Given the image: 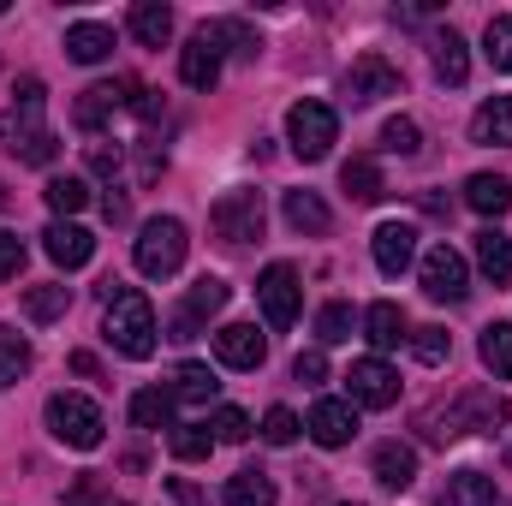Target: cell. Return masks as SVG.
I'll return each instance as SVG.
<instances>
[{"instance_id":"6da1fadb","label":"cell","mask_w":512,"mask_h":506,"mask_svg":"<svg viewBox=\"0 0 512 506\" xmlns=\"http://www.w3.org/2000/svg\"><path fill=\"white\" fill-rule=\"evenodd\" d=\"M42 108H48L42 78H18V84H12V102H6V114H0V137H6V149H12L24 167H48V161L60 155L54 131L42 126Z\"/></svg>"},{"instance_id":"7a4b0ae2","label":"cell","mask_w":512,"mask_h":506,"mask_svg":"<svg viewBox=\"0 0 512 506\" xmlns=\"http://www.w3.org/2000/svg\"><path fill=\"white\" fill-rule=\"evenodd\" d=\"M102 334H108V346H114V352H126V358L143 364V358L155 352V304H149L137 286H120V292L108 298Z\"/></svg>"},{"instance_id":"3957f363","label":"cell","mask_w":512,"mask_h":506,"mask_svg":"<svg viewBox=\"0 0 512 506\" xmlns=\"http://www.w3.org/2000/svg\"><path fill=\"white\" fill-rule=\"evenodd\" d=\"M42 417H48V435H54V441L78 447V453H96V447H102V429H108V423H102V411H96L84 393H54Z\"/></svg>"},{"instance_id":"277c9868","label":"cell","mask_w":512,"mask_h":506,"mask_svg":"<svg viewBox=\"0 0 512 506\" xmlns=\"http://www.w3.org/2000/svg\"><path fill=\"white\" fill-rule=\"evenodd\" d=\"M286 137H292V155H298V161H322V155L340 143V114H334L328 102L304 96V102H292V114H286Z\"/></svg>"},{"instance_id":"5b68a950","label":"cell","mask_w":512,"mask_h":506,"mask_svg":"<svg viewBox=\"0 0 512 506\" xmlns=\"http://www.w3.org/2000/svg\"><path fill=\"white\" fill-rule=\"evenodd\" d=\"M185 221H173V215H161V221H149L143 233H137V274H149V280H167V274H179V262H185Z\"/></svg>"},{"instance_id":"8992f818","label":"cell","mask_w":512,"mask_h":506,"mask_svg":"<svg viewBox=\"0 0 512 506\" xmlns=\"http://www.w3.org/2000/svg\"><path fill=\"white\" fill-rule=\"evenodd\" d=\"M209 227H215V239H221L227 251L262 239V191H227V197L209 209Z\"/></svg>"},{"instance_id":"52a82bcc","label":"cell","mask_w":512,"mask_h":506,"mask_svg":"<svg viewBox=\"0 0 512 506\" xmlns=\"http://www.w3.org/2000/svg\"><path fill=\"white\" fill-rule=\"evenodd\" d=\"M221 310H227V280H221V274H203V280L185 292V304L167 316V340H197L203 322L221 316Z\"/></svg>"},{"instance_id":"ba28073f","label":"cell","mask_w":512,"mask_h":506,"mask_svg":"<svg viewBox=\"0 0 512 506\" xmlns=\"http://www.w3.org/2000/svg\"><path fill=\"white\" fill-rule=\"evenodd\" d=\"M298 298H304L298 268H292V262H268L262 280H256V304H262L268 328H292V322H298Z\"/></svg>"},{"instance_id":"9c48e42d","label":"cell","mask_w":512,"mask_h":506,"mask_svg":"<svg viewBox=\"0 0 512 506\" xmlns=\"http://www.w3.org/2000/svg\"><path fill=\"white\" fill-rule=\"evenodd\" d=\"M423 292L435 298V304H465V292H471V268H465V256L453 251V245H435V251L423 256Z\"/></svg>"},{"instance_id":"30bf717a","label":"cell","mask_w":512,"mask_h":506,"mask_svg":"<svg viewBox=\"0 0 512 506\" xmlns=\"http://www.w3.org/2000/svg\"><path fill=\"white\" fill-rule=\"evenodd\" d=\"M346 393H352V405L387 411V405L399 399V370H393V364H382V358H358V364L346 370Z\"/></svg>"},{"instance_id":"8fae6325","label":"cell","mask_w":512,"mask_h":506,"mask_svg":"<svg viewBox=\"0 0 512 506\" xmlns=\"http://www.w3.org/2000/svg\"><path fill=\"white\" fill-rule=\"evenodd\" d=\"M346 96L364 108V102H382V96H399V66H387L382 54H358L352 72H346Z\"/></svg>"},{"instance_id":"7c38bea8","label":"cell","mask_w":512,"mask_h":506,"mask_svg":"<svg viewBox=\"0 0 512 506\" xmlns=\"http://www.w3.org/2000/svg\"><path fill=\"white\" fill-rule=\"evenodd\" d=\"M126 102H137V84H90L84 96H78V108H72V120H78V131H102Z\"/></svg>"},{"instance_id":"4fadbf2b","label":"cell","mask_w":512,"mask_h":506,"mask_svg":"<svg viewBox=\"0 0 512 506\" xmlns=\"http://www.w3.org/2000/svg\"><path fill=\"white\" fill-rule=\"evenodd\" d=\"M215 358H221L227 370H262L268 340L256 334V322H227V328L215 334Z\"/></svg>"},{"instance_id":"5bb4252c","label":"cell","mask_w":512,"mask_h":506,"mask_svg":"<svg viewBox=\"0 0 512 506\" xmlns=\"http://www.w3.org/2000/svg\"><path fill=\"white\" fill-rule=\"evenodd\" d=\"M370 251H376V268L382 274H405L417 262V227L411 221H382L376 239H370Z\"/></svg>"},{"instance_id":"9a60e30c","label":"cell","mask_w":512,"mask_h":506,"mask_svg":"<svg viewBox=\"0 0 512 506\" xmlns=\"http://www.w3.org/2000/svg\"><path fill=\"white\" fill-rule=\"evenodd\" d=\"M179 78H185L191 90H215V84H221V48H215L209 30H197V36L179 48Z\"/></svg>"},{"instance_id":"2e32d148","label":"cell","mask_w":512,"mask_h":506,"mask_svg":"<svg viewBox=\"0 0 512 506\" xmlns=\"http://www.w3.org/2000/svg\"><path fill=\"white\" fill-rule=\"evenodd\" d=\"M352 435H358L352 399H316V411H310V441H316V447H346Z\"/></svg>"},{"instance_id":"e0dca14e","label":"cell","mask_w":512,"mask_h":506,"mask_svg":"<svg viewBox=\"0 0 512 506\" xmlns=\"http://www.w3.org/2000/svg\"><path fill=\"white\" fill-rule=\"evenodd\" d=\"M42 251L54 256L60 268H84V262L96 256V239H90L84 227H72V221H54V227L42 233Z\"/></svg>"},{"instance_id":"ac0fdd59","label":"cell","mask_w":512,"mask_h":506,"mask_svg":"<svg viewBox=\"0 0 512 506\" xmlns=\"http://www.w3.org/2000/svg\"><path fill=\"white\" fill-rule=\"evenodd\" d=\"M471 143L512 149V96H489V102L471 114Z\"/></svg>"},{"instance_id":"d6986e66","label":"cell","mask_w":512,"mask_h":506,"mask_svg":"<svg viewBox=\"0 0 512 506\" xmlns=\"http://www.w3.org/2000/svg\"><path fill=\"white\" fill-rule=\"evenodd\" d=\"M280 209H286V227H292V233L322 239V233L334 227V215H328V203H322L316 191H286V203H280Z\"/></svg>"},{"instance_id":"ffe728a7","label":"cell","mask_w":512,"mask_h":506,"mask_svg":"<svg viewBox=\"0 0 512 506\" xmlns=\"http://www.w3.org/2000/svg\"><path fill=\"white\" fill-rule=\"evenodd\" d=\"M376 483L393 489V495L411 489V483H417V453L399 447V441H382V447H376Z\"/></svg>"},{"instance_id":"44dd1931","label":"cell","mask_w":512,"mask_h":506,"mask_svg":"<svg viewBox=\"0 0 512 506\" xmlns=\"http://www.w3.org/2000/svg\"><path fill=\"white\" fill-rule=\"evenodd\" d=\"M441 506H495V477L489 471H453L441 489Z\"/></svg>"},{"instance_id":"7402d4cb","label":"cell","mask_w":512,"mask_h":506,"mask_svg":"<svg viewBox=\"0 0 512 506\" xmlns=\"http://www.w3.org/2000/svg\"><path fill=\"white\" fill-rule=\"evenodd\" d=\"M131 36H137L143 48H161V42L173 36V6H161V0H137V6H131Z\"/></svg>"},{"instance_id":"603a6c76","label":"cell","mask_w":512,"mask_h":506,"mask_svg":"<svg viewBox=\"0 0 512 506\" xmlns=\"http://www.w3.org/2000/svg\"><path fill=\"white\" fill-rule=\"evenodd\" d=\"M66 54H72L78 66H96V60L114 54V30H108V24H72V30H66Z\"/></svg>"},{"instance_id":"cb8c5ba5","label":"cell","mask_w":512,"mask_h":506,"mask_svg":"<svg viewBox=\"0 0 512 506\" xmlns=\"http://www.w3.org/2000/svg\"><path fill=\"white\" fill-rule=\"evenodd\" d=\"M340 185H346V197H352V203H382V167H376V161H370V155H352V161H346V167H340Z\"/></svg>"},{"instance_id":"d4e9b609","label":"cell","mask_w":512,"mask_h":506,"mask_svg":"<svg viewBox=\"0 0 512 506\" xmlns=\"http://www.w3.org/2000/svg\"><path fill=\"white\" fill-rule=\"evenodd\" d=\"M364 334H370V346H399V340H411V334H405V310H399V304H393V298H382V304H370V310H364Z\"/></svg>"},{"instance_id":"484cf974","label":"cell","mask_w":512,"mask_h":506,"mask_svg":"<svg viewBox=\"0 0 512 506\" xmlns=\"http://www.w3.org/2000/svg\"><path fill=\"white\" fill-rule=\"evenodd\" d=\"M465 203H471L477 215H507V209H512V185L501 179V173H471Z\"/></svg>"},{"instance_id":"4316f807","label":"cell","mask_w":512,"mask_h":506,"mask_svg":"<svg viewBox=\"0 0 512 506\" xmlns=\"http://www.w3.org/2000/svg\"><path fill=\"white\" fill-rule=\"evenodd\" d=\"M221 393V376L209 370V364H179L173 370V399H185V405H209Z\"/></svg>"},{"instance_id":"83f0119b","label":"cell","mask_w":512,"mask_h":506,"mask_svg":"<svg viewBox=\"0 0 512 506\" xmlns=\"http://www.w3.org/2000/svg\"><path fill=\"white\" fill-rule=\"evenodd\" d=\"M435 72H441V84H465L471 78V54H465V36L459 30H441L435 36Z\"/></svg>"},{"instance_id":"f1b7e54d","label":"cell","mask_w":512,"mask_h":506,"mask_svg":"<svg viewBox=\"0 0 512 506\" xmlns=\"http://www.w3.org/2000/svg\"><path fill=\"white\" fill-rule=\"evenodd\" d=\"M131 423H137V429H167V423H173V387H143V393H131Z\"/></svg>"},{"instance_id":"f546056e","label":"cell","mask_w":512,"mask_h":506,"mask_svg":"<svg viewBox=\"0 0 512 506\" xmlns=\"http://www.w3.org/2000/svg\"><path fill=\"white\" fill-rule=\"evenodd\" d=\"M477 262H483V274L495 280V286H512V239L507 233H477Z\"/></svg>"},{"instance_id":"4dcf8cb0","label":"cell","mask_w":512,"mask_h":506,"mask_svg":"<svg viewBox=\"0 0 512 506\" xmlns=\"http://www.w3.org/2000/svg\"><path fill=\"white\" fill-rule=\"evenodd\" d=\"M30 376V340L18 328H0V387H18Z\"/></svg>"},{"instance_id":"1f68e13d","label":"cell","mask_w":512,"mask_h":506,"mask_svg":"<svg viewBox=\"0 0 512 506\" xmlns=\"http://www.w3.org/2000/svg\"><path fill=\"white\" fill-rule=\"evenodd\" d=\"M203 30L215 36V48H221V54H227V48H233L239 60H256V54H262L256 30H251V24H239V18H215V24H203Z\"/></svg>"},{"instance_id":"d6a6232c","label":"cell","mask_w":512,"mask_h":506,"mask_svg":"<svg viewBox=\"0 0 512 506\" xmlns=\"http://www.w3.org/2000/svg\"><path fill=\"white\" fill-rule=\"evenodd\" d=\"M477 352H483V364L501 381H512V322H489L483 340H477Z\"/></svg>"},{"instance_id":"836d02e7","label":"cell","mask_w":512,"mask_h":506,"mask_svg":"<svg viewBox=\"0 0 512 506\" xmlns=\"http://www.w3.org/2000/svg\"><path fill=\"white\" fill-rule=\"evenodd\" d=\"M42 197H48V209H54V215H60V221H66V215H78V209H84V203H90V185H84V179H78V173H54V179H48V191H42Z\"/></svg>"},{"instance_id":"e575fe53","label":"cell","mask_w":512,"mask_h":506,"mask_svg":"<svg viewBox=\"0 0 512 506\" xmlns=\"http://www.w3.org/2000/svg\"><path fill=\"white\" fill-rule=\"evenodd\" d=\"M72 310V286H30L24 292V316L30 322H60Z\"/></svg>"},{"instance_id":"d590c367","label":"cell","mask_w":512,"mask_h":506,"mask_svg":"<svg viewBox=\"0 0 512 506\" xmlns=\"http://www.w3.org/2000/svg\"><path fill=\"white\" fill-rule=\"evenodd\" d=\"M274 477L268 471H239L233 483H227V506H274Z\"/></svg>"},{"instance_id":"8d00e7d4","label":"cell","mask_w":512,"mask_h":506,"mask_svg":"<svg viewBox=\"0 0 512 506\" xmlns=\"http://www.w3.org/2000/svg\"><path fill=\"white\" fill-rule=\"evenodd\" d=\"M215 453V435L203 429V423H179L173 429V459H185V465H203Z\"/></svg>"},{"instance_id":"74e56055","label":"cell","mask_w":512,"mask_h":506,"mask_svg":"<svg viewBox=\"0 0 512 506\" xmlns=\"http://www.w3.org/2000/svg\"><path fill=\"white\" fill-rule=\"evenodd\" d=\"M483 54L495 60V72H512V12L489 18V30H483Z\"/></svg>"},{"instance_id":"f35d334b","label":"cell","mask_w":512,"mask_h":506,"mask_svg":"<svg viewBox=\"0 0 512 506\" xmlns=\"http://www.w3.org/2000/svg\"><path fill=\"white\" fill-rule=\"evenodd\" d=\"M316 340H322V346L352 340V304H322V310H316Z\"/></svg>"},{"instance_id":"ab89813d","label":"cell","mask_w":512,"mask_h":506,"mask_svg":"<svg viewBox=\"0 0 512 506\" xmlns=\"http://www.w3.org/2000/svg\"><path fill=\"white\" fill-rule=\"evenodd\" d=\"M382 149H387V155H417V149H423V131H417V120L393 114V120L382 126Z\"/></svg>"},{"instance_id":"60d3db41","label":"cell","mask_w":512,"mask_h":506,"mask_svg":"<svg viewBox=\"0 0 512 506\" xmlns=\"http://www.w3.org/2000/svg\"><path fill=\"white\" fill-rule=\"evenodd\" d=\"M411 352H417L423 364H447L453 340H447V328H417V334H411Z\"/></svg>"},{"instance_id":"b9f144b4","label":"cell","mask_w":512,"mask_h":506,"mask_svg":"<svg viewBox=\"0 0 512 506\" xmlns=\"http://www.w3.org/2000/svg\"><path fill=\"white\" fill-rule=\"evenodd\" d=\"M262 441H268V447H292V441H298V417H292L286 405H274V411L262 417Z\"/></svg>"},{"instance_id":"7bdbcfd3","label":"cell","mask_w":512,"mask_h":506,"mask_svg":"<svg viewBox=\"0 0 512 506\" xmlns=\"http://www.w3.org/2000/svg\"><path fill=\"white\" fill-rule=\"evenodd\" d=\"M292 381H304V387L328 381V358H322V352H298V358H292Z\"/></svg>"},{"instance_id":"ee69618b","label":"cell","mask_w":512,"mask_h":506,"mask_svg":"<svg viewBox=\"0 0 512 506\" xmlns=\"http://www.w3.org/2000/svg\"><path fill=\"white\" fill-rule=\"evenodd\" d=\"M90 173L120 179V143H90Z\"/></svg>"},{"instance_id":"f6af8a7d","label":"cell","mask_w":512,"mask_h":506,"mask_svg":"<svg viewBox=\"0 0 512 506\" xmlns=\"http://www.w3.org/2000/svg\"><path fill=\"white\" fill-rule=\"evenodd\" d=\"M245 435H251V417H245V411H233V405H227V411H221V417H215V441H245Z\"/></svg>"},{"instance_id":"bcb514c9","label":"cell","mask_w":512,"mask_h":506,"mask_svg":"<svg viewBox=\"0 0 512 506\" xmlns=\"http://www.w3.org/2000/svg\"><path fill=\"white\" fill-rule=\"evenodd\" d=\"M24 268V239L18 233H0V280H12Z\"/></svg>"},{"instance_id":"7dc6e473","label":"cell","mask_w":512,"mask_h":506,"mask_svg":"<svg viewBox=\"0 0 512 506\" xmlns=\"http://www.w3.org/2000/svg\"><path fill=\"white\" fill-rule=\"evenodd\" d=\"M102 215H108L114 227H126V221H131V203H126V191H114V185H108V197H102Z\"/></svg>"},{"instance_id":"c3c4849f","label":"cell","mask_w":512,"mask_h":506,"mask_svg":"<svg viewBox=\"0 0 512 506\" xmlns=\"http://www.w3.org/2000/svg\"><path fill=\"white\" fill-rule=\"evenodd\" d=\"M102 477H78V489H72V506H102Z\"/></svg>"},{"instance_id":"681fc988","label":"cell","mask_w":512,"mask_h":506,"mask_svg":"<svg viewBox=\"0 0 512 506\" xmlns=\"http://www.w3.org/2000/svg\"><path fill=\"white\" fill-rule=\"evenodd\" d=\"M167 489H173V501H179V506H209V495H203L197 483H185V477H173Z\"/></svg>"},{"instance_id":"f907efd6","label":"cell","mask_w":512,"mask_h":506,"mask_svg":"<svg viewBox=\"0 0 512 506\" xmlns=\"http://www.w3.org/2000/svg\"><path fill=\"white\" fill-rule=\"evenodd\" d=\"M72 370H78V376H102V364H96V358H90V352H72Z\"/></svg>"},{"instance_id":"816d5d0a","label":"cell","mask_w":512,"mask_h":506,"mask_svg":"<svg viewBox=\"0 0 512 506\" xmlns=\"http://www.w3.org/2000/svg\"><path fill=\"white\" fill-rule=\"evenodd\" d=\"M346 506H358V501H346Z\"/></svg>"}]
</instances>
